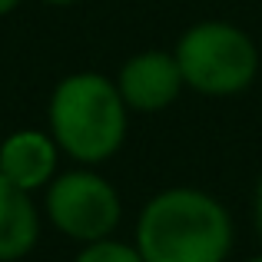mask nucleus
Wrapping results in <instances>:
<instances>
[{
	"instance_id": "obj_1",
	"label": "nucleus",
	"mask_w": 262,
	"mask_h": 262,
	"mask_svg": "<svg viewBox=\"0 0 262 262\" xmlns=\"http://www.w3.org/2000/svg\"><path fill=\"white\" fill-rule=\"evenodd\" d=\"M136 243L146 262H223L232 223L206 192L169 189L143 209Z\"/></svg>"
},
{
	"instance_id": "obj_2",
	"label": "nucleus",
	"mask_w": 262,
	"mask_h": 262,
	"mask_svg": "<svg viewBox=\"0 0 262 262\" xmlns=\"http://www.w3.org/2000/svg\"><path fill=\"white\" fill-rule=\"evenodd\" d=\"M53 140L80 163H100L126 136V103L100 73H73L50 100Z\"/></svg>"
},
{
	"instance_id": "obj_3",
	"label": "nucleus",
	"mask_w": 262,
	"mask_h": 262,
	"mask_svg": "<svg viewBox=\"0 0 262 262\" xmlns=\"http://www.w3.org/2000/svg\"><path fill=\"white\" fill-rule=\"evenodd\" d=\"M179 73L189 86L223 96L252 83L259 53L252 40L232 24H196L176 47Z\"/></svg>"
},
{
	"instance_id": "obj_4",
	"label": "nucleus",
	"mask_w": 262,
	"mask_h": 262,
	"mask_svg": "<svg viewBox=\"0 0 262 262\" xmlns=\"http://www.w3.org/2000/svg\"><path fill=\"white\" fill-rule=\"evenodd\" d=\"M47 212L53 226L80 243H96L120 223V199L106 179L93 173H67L47 192Z\"/></svg>"
},
{
	"instance_id": "obj_5",
	"label": "nucleus",
	"mask_w": 262,
	"mask_h": 262,
	"mask_svg": "<svg viewBox=\"0 0 262 262\" xmlns=\"http://www.w3.org/2000/svg\"><path fill=\"white\" fill-rule=\"evenodd\" d=\"M183 73L169 53H140L120 70V96L133 110H163L176 100Z\"/></svg>"
},
{
	"instance_id": "obj_6",
	"label": "nucleus",
	"mask_w": 262,
	"mask_h": 262,
	"mask_svg": "<svg viewBox=\"0 0 262 262\" xmlns=\"http://www.w3.org/2000/svg\"><path fill=\"white\" fill-rule=\"evenodd\" d=\"M53 169H57V146L43 133L24 129L0 146V173L27 192L50 183Z\"/></svg>"
},
{
	"instance_id": "obj_7",
	"label": "nucleus",
	"mask_w": 262,
	"mask_h": 262,
	"mask_svg": "<svg viewBox=\"0 0 262 262\" xmlns=\"http://www.w3.org/2000/svg\"><path fill=\"white\" fill-rule=\"evenodd\" d=\"M40 219L27 189L0 173V262H13L33 249Z\"/></svg>"
},
{
	"instance_id": "obj_8",
	"label": "nucleus",
	"mask_w": 262,
	"mask_h": 262,
	"mask_svg": "<svg viewBox=\"0 0 262 262\" xmlns=\"http://www.w3.org/2000/svg\"><path fill=\"white\" fill-rule=\"evenodd\" d=\"M77 262H146V259L140 256V249H129L123 243H110V239H96L77 256Z\"/></svg>"
},
{
	"instance_id": "obj_9",
	"label": "nucleus",
	"mask_w": 262,
	"mask_h": 262,
	"mask_svg": "<svg viewBox=\"0 0 262 262\" xmlns=\"http://www.w3.org/2000/svg\"><path fill=\"white\" fill-rule=\"evenodd\" d=\"M256 226H259V236H262V183H259V192H256Z\"/></svg>"
},
{
	"instance_id": "obj_10",
	"label": "nucleus",
	"mask_w": 262,
	"mask_h": 262,
	"mask_svg": "<svg viewBox=\"0 0 262 262\" xmlns=\"http://www.w3.org/2000/svg\"><path fill=\"white\" fill-rule=\"evenodd\" d=\"M17 4H20V0H0V17H4V13H10Z\"/></svg>"
},
{
	"instance_id": "obj_11",
	"label": "nucleus",
	"mask_w": 262,
	"mask_h": 262,
	"mask_svg": "<svg viewBox=\"0 0 262 262\" xmlns=\"http://www.w3.org/2000/svg\"><path fill=\"white\" fill-rule=\"evenodd\" d=\"M43 4H77V0H43Z\"/></svg>"
},
{
	"instance_id": "obj_12",
	"label": "nucleus",
	"mask_w": 262,
	"mask_h": 262,
	"mask_svg": "<svg viewBox=\"0 0 262 262\" xmlns=\"http://www.w3.org/2000/svg\"><path fill=\"white\" fill-rule=\"evenodd\" d=\"M249 262H262V259H249Z\"/></svg>"
}]
</instances>
